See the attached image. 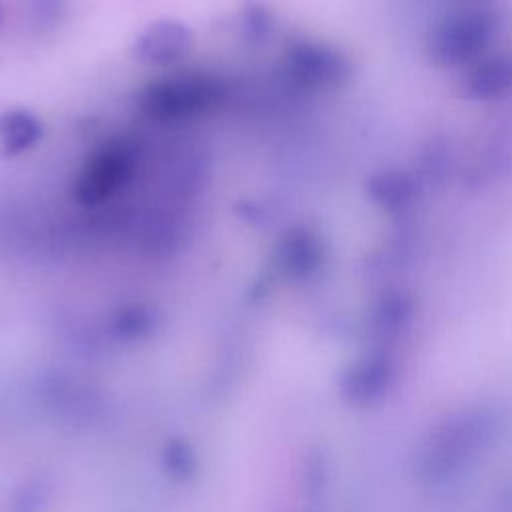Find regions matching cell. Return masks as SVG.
Returning a JSON list of instances; mask_svg holds the SVG:
<instances>
[{"mask_svg":"<svg viewBox=\"0 0 512 512\" xmlns=\"http://www.w3.org/2000/svg\"><path fill=\"white\" fill-rule=\"evenodd\" d=\"M226 84L206 72H180L148 84L138 94V110L156 124H184L216 110Z\"/></svg>","mask_w":512,"mask_h":512,"instance_id":"6da1fadb","label":"cell"},{"mask_svg":"<svg viewBox=\"0 0 512 512\" xmlns=\"http://www.w3.org/2000/svg\"><path fill=\"white\" fill-rule=\"evenodd\" d=\"M140 148L128 136L108 138L84 162L74 184V198L86 208H96L118 196L134 178Z\"/></svg>","mask_w":512,"mask_h":512,"instance_id":"7a4b0ae2","label":"cell"},{"mask_svg":"<svg viewBox=\"0 0 512 512\" xmlns=\"http://www.w3.org/2000/svg\"><path fill=\"white\" fill-rule=\"evenodd\" d=\"M478 416L480 414L446 420L430 434L422 450V468L430 476H450L452 472L468 464L478 448L484 446L488 426Z\"/></svg>","mask_w":512,"mask_h":512,"instance_id":"3957f363","label":"cell"},{"mask_svg":"<svg viewBox=\"0 0 512 512\" xmlns=\"http://www.w3.org/2000/svg\"><path fill=\"white\" fill-rule=\"evenodd\" d=\"M192 48L190 30L176 20H162L148 26L136 40V56L152 66H170L182 60Z\"/></svg>","mask_w":512,"mask_h":512,"instance_id":"277c9868","label":"cell"},{"mask_svg":"<svg viewBox=\"0 0 512 512\" xmlns=\"http://www.w3.org/2000/svg\"><path fill=\"white\" fill-rule=\"evenodd\" d=\"M40 122L26 110H12L0 116V148L6 154H20L40 138Z\"/></svg>","mask_w":512,"mask_h":512,"instance_id":"5b68a950","label":"cell"},{"mask_svg":"<svg viewBox=\"0 0 512 512\" xmlns=\"http://www.w3.org/2000/svg\"><path fill=\"white\" fill-rule=\"evenodd\" d=\"M0 18H2V14H0Z\"/></svg>","mask_w":512,"mask_h":512,"instance_id":"8992f818","label":"cell"}]
</instances>
